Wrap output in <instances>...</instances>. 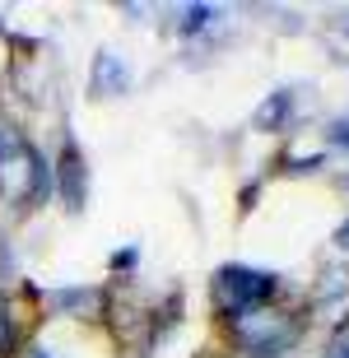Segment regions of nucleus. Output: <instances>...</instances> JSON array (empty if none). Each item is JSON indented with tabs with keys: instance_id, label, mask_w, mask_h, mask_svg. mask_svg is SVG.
Here are the masks:
<instances>
[{
	"instance_id": "1",
	"label": "nucleus",
	"mask_w": 349,
	"mask_h": 358,
	"mask_svg": "<svg viewBox=\"0 0 349 358\" xmlns=\"http://www.w3.org/2000/svg\"><path fill=\"white\" fill-rule=\"evenodd\" d=\"M52 191V168L38 159L19 131H0V196L5 200H28Z\"/></svg>"
},
{
	"instance_id": "2",
	"label": "nucleus",
	"mask_w": 349,
	"mask_h": 358,
	"mask_svg": "<svg viewBox=\"0 0 349 358\" xmlns=\"http://www.w3.org/2000/svg\"><path fill=\"white\" fill-rule=\"evenodd\" d=\"M294 321L270 312V307H252V312H238L233 317V340L252 354H280L289 340H294Z\"/></svg>"
},
{
	"instance_id": "3",
	"label": "nucleus",
	"mask_w": 349,
	"mask_h": 358,
	"mask_svg": "<svg viewBox=\"0 0 349 358\" xmlns=\"http://www.w3.org/2000/svg\"><path fill=\"white\" fill-rule=\"evenodd\" d=\"M219 293L238 317V312H252L266 298H275V275H261V270H247V266H224L219 270Z\"/></svg>"
},
{
	"instance_id": "4",
	"label": "nucleus",
	"mask_w": 349,
	"mask_h": 358,
	"mask_svg": "<svg viewBox=\"0 0 349 358\" xmlns=\"http://www.w3.org/2000/svg\"><path fill=\"white\" fill-rule=\"evenodd\" d=\"M56 177H61V196H66V205H70V210H80V205H84V163H80L75 140H66V145H61Z\"/></svg>"
},
{
	"instance_id": "5",
	"label": "nucleus",
	"mask_w": 349,
	"mask_h": 358,
	"mask_svg": "<svg viewBox=\"0 0 349 358\" xmlns=\"http://www.w3.org/2000/svg\"><path fill=\"white\" fill-rule=\"evenodd\" d=\"M131 89V70H126V61L112 52H98L94 56V93L98 98H117V93Z\"/></svg>"
},
{
	"instance_id": "6",
	"label": "nucleus",
	"mask_w": 349,
	"mask_h": 358,
	"mask_svg": "<svg viewBox=\"0 0 349 358\" xmlns=\"http://www.w3.org/2000/svg\"><path fill=\"white\" fill-rule=\"evenodd\" d=\"M289 107H294V93H270L266 103L256 107L252 126H256V131H280L284 117H289Z\"/></svg>"
},
{
	"instance_id": "7",
	"label": "nucleus",
	"mask_w": 349,
	"mask_h": 358,
	"mask_svg": "<svg viewBox=\"0 0 349 358\" xmlns=\"http://www.w3.org/2000/svg\"><path fill=\"white\" fill-rule=\"evenodd\" d=\"M215 19V5H191L187 14H182V33H196V28H205Z\"/></svg>"
},
{
	"instance_id": "8",
	"label": "nucleus",
	"mask_w": 349,
	"mask_h": 358,
	"mask_svg": "<svg viewBox=\"0 0 349 358\" xmlns=\"http://www.w3.org/2000/svg\"><path fill=\"white\" fill-rule=\"evenodd\" d=\"M331 145L349 149V121H336V126H331Z\"/></svg>"
},
{
	"instance_id": "9",
	"label": "nucleus",
	"mask_w": 349,
	"mask_h": 358,
	"mask_svg": "<svg viewBox=\"0 0 349 358\" xmlns=\"http://www.w3.org/2000/svg\"><path fill=\"white\" fill-rule=\"evenodd\" d=\"M121 266H135V252H117L112 256V270H121Z\"/></svg>"
},
{
	"instance_id": "10",
	"label": "nucleus",
	"mask_w": 349,
	"mask_h": 358,
	"mask_svg": "<svg viewBox=\"0 0 349 358\" xmlns=\"http://www.w3.org/2000/svg\"><path fill=\"white\" fill-rule=\"evenodd\" d=\"M336 242H340V247H349V224H345V228L336 233Z\"/></svg>"
},
{
	"instance_id": "11",
	"label": "nucleus",
	"mask_w": 349,
	"mask_h": 358,
	"mask_svg": "<svg viewBox=\"0 0 349 358\" xmlns=\"http://www.w3.org/2000/svg\"><path fill=\"white\" fill-rule=\"evenodd\" d=\"M33 358H52V354H33Z\"/></svg>"
},
{
	"instance_id": "12",
	"label": "nucleus",
	"mask_w": 349,
	"mask_h": 358,
	"mask_svg": "<svg viewBox=\"0 0 349 358\" xmlns=\"http://www.w3.org/2000/svg\"><path fill=\"white\" fill-rule=\"evenodd\" d=\"M340 358H349V349H345V354H340Z\"/></svg>"
}]
</instances>
